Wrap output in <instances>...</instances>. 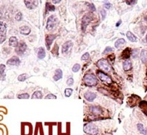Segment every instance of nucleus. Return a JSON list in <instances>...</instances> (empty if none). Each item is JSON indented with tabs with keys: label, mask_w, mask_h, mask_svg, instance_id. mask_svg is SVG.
<instances>
[{
	"label": "nucleus",
	"mask_w": 147,
	"mask_h": 135,
	"mask_svg": "<svg viewBox=\"0 0 147 135\" xmlns=\"http://www.w3.org/2000/svg\"><path fill=\"white\" fill-rule=\"evenodd\" d=\"M130 55H131V49L130 48H126L122 52L120 56H121V59H127L128 58H130Z\"/></svg>",
	"instance_id": "obj_16"
},
{
	"label": "nucleus",
	"mask_w": 147,
	"mask_h": 135,
	"mask_svg": "<svg viewBox=\"0 0 147 135\" xmlns=\"http://www.w3.org/2000/svg\"><path fill=\"white\" fill-rule=\"evenodd\" d=\"M97 66L105 72H109L111 69V66L106 59H100L97 62Z\"/></svg>",
	"instance_id": "obj_3"
},
{
	"label": "nucleus",
	"mask_w": 147,
	"mask_h": 135,
	"mask_svg": "<svg viewBox=\"0 0 147 135\" xmlns=\"http://www.w3.org/2000/svg\"><path fill=\"white\" fill-rule=\"evenodd\" d=\"M96 74H97V76L99 77V78L100 79L101 81L106 82V84H111L113 82L111 78L109 76H108L106 74H105L104 73H103L102 71L98 70L96 72Z\"/></svg>",
	"instance_id": "obj_6"
},
{
	"label": "nucleus",
	"mask_w": 147,
	"mask_h": 135,
	"mask_svg": "<svg viewBox=\"0 0 147 135\" xmlns=\"http://www.w3.org/2000/svg\"><path fill=\"white\" fill-rule=\"evenodd\" d=\"M101 16H102V19L104 20L105 18H106V11L104 10V9H102L101 11Z\"/></svg>",
	"instance_id": "obj_40"
},
{
	"label": "nucleus",
	"mask_w": 147,
	"mask_h": 135,
	"mask_svg": "<svg viewBox=\"0 0 147 135\" xmlns=\"http://www.w3.org/2000/svg\"></svg>",
	"instance_id": "obj_48"
},
{
	"label": "nucleus",
	"mask_w": 147,
	"mask_h": 135,
	"mask_svg": "<svg viewBox=\"0 0 147 135\" xmlns=\"http://www.w3.org/2000/svg\"><path fill=\"white\" fill-rule=\"evenodd\" d=\"M66 83L68 86H72L74 83V80L72 77H70V78L68 79V80L66 81Z\"/></svg>",
	"instance_id": "obj_38"
},
{
	"label": "nucleus",
	"mask_w": 147,
	"mask_h": 135,
	"mask_svg": "<svg viewBox=\"0 0 147 135\" xmlns=\"http://www.w3.org/2000/svg\"></svg>",
	"instance_id": "obj_49"
},
{
	"label": "nucleus",
	"mask_w": 147,
	"mask_h": 135,
	"mask_svg": "<svg viewBox=\"0 0 147 135\" xmlns=\"http://www.w3.org/2000/svg\"><path fill=\"white\" fill-rule=\"evenodd\" d=\"M73 94V89L71 88H66L65 89V96L66 97H70Z\"/></svg>",
	"instance_id": "obj_30"
},
{
	"label": "nucleus",
	"mask_w": 147,
	"mask_h": 135,
	"mask_svg": "<svg viewBox=\"0 0 147 135\" xmlns=\"http://www.w3.org/2000/svg\"><path fill=\"white\" fill-rule=\"evenodd\" d=\"M56 38V34H48L46 36L45 38V42H46V46L48 49H50V47L52 44L53 43V40Z\"/></svg>",
	"instance_id": "obj_9"
},
{
	"label": "nucleus",
	"mask_w": 147,
	"mask_h": 135,
	"mask_svg": "<svg viewBox=\"0 0 147 135\" xmlns=\"http://www.w3.org/2000/svg\"><path fill=\"white\" fill-rule=\"evenodd\" d=\"M121 22H122V21H121V20H120L119 21H118V23L116 24V27H118V26L120 25V24H121Z\"/></svg>",
	"instance_id": "obj_46"
},
{
	"label": "nucleus",
	"mask_w": 147,
	"mask_h": 135,
	"mask_svg": "<svg viewBox=\"0 0 147 135\" xmlns=\"http://www.w3.org/2000/svg\"><path fill=\"white\" fill-rule=\"evenodd\" d=\"M15 18H16V20H18V21H20V20H22V18H23V16H22L21 12H18V14H16Z\"/></svg>",
	"instance_id": "obj_37"
},
{
	"label": "nucleus",
	"mask_w": 147,
	"mask_h": 135,
	"mask_svg": "<svg viewBox=\"0 0 147 135\" xmlns=\"http://www.w3.org/2000/svg\"><path fill=\"white\" fill-rule=\"evenodd\" d=\"M61 0H52L53 4H59Z\"/></svg>",
	"instance_id": "obj_45"
},
{
	"label": "nucleus",
	"mask_w": 147,
	"mask_h": 135,
	"mask_svg": "<svg viewBox=\"0 0 147 135\" xmlns=\"http://www.w3.org/2000/svg\"><path fill=\"white\" fill-rule=\"evenodd\" d=\"M122 68L125 71H128L132 68V63L130 61H125L122 64Z\"/></svg>",
	"instance_id": "obj_22"
},
{
	"label": "nucleus",
	"mask_w": 147,
	"mask_h": 135,
	"mask_svg": "<svg viewBox=\"0 0 147 135\" xmlns=\"http://www.w3.org/2000/svg\"><path fill=\"white\" fill-rule=\"evenodd\" d=\"M6 38H7V36L5 34H4L3 33H0V44L3 43L5 41Z\"/></svg>",
	"instance_id": "obj_33"
},
{
	"label": "nucleus",
	"mask_w": 147,
	"mask_h": 135,
	"mask_svg": "<svg viewBox=\"0 0 147 135\" xmlns=\"http://www.w3.org/2000/svg\"><path fill=\"white\" fill-rule=\"evenodd\" d=\"M9 44L11 47H17L18 46V39L16 37H11L9 41Z\"/></svg>",
	"instance_id": "obj_18"
},
{
	"label": "nucleus",
	"mask_w": 147,
	"mask_h": 135,
	"mask_svg": "<svg viewBox=\"0 0 147 135\" xmlns=\"http://www.w3.org/2000/svg\"><path fill=\"white\" fill-rule=\"evenodd\" d=\"M29 75L26 73H23V74L20 75L18 77V80L20 82H24L28 78Z\"/></svg>",
	"instance_id": "obj_27"
},
{
	"label": "nucleus",
	"mask_w": 147,
	"mask_h": 135,
	"mask_svg": "<svg viewBox=\"0 0 147 135\" xmlns=\"http://www.w3.org/2000/svg\"><path fill=\"white\" fill-rule=\"evenodd\" d=\"M85 98L87 101L92 102L96 98V94L94 92H87L85 94Z\"/></svg>",
	"instance_id": "obj_14"
},
{
	"label": "nucleus",
	"mask_w": 147,
	"mask_h": 135,
	"mask_svg": "<svg viewBox=\"0 0 147 135\" xmlns=\"http://www.w3.org/2000/svg\"><path fill=\"white\" fill-rule=\"evenodd\" d=\"M7 30V25L4 22L0 21V33H4Z\"/></svg>",
	"instance_id": "obj_29"
},
{
	"label": "nucleus",
	"mask_w": 147,
	"mask_h": 135,
	"mask_svg": "<svg viewBox=\"0 0 147 135\" xmlns=\"http://www.w3.org/2000/svg\"><path fill=\"white\" fill-rule=\"evenodd\" d=\"M46 10L48 11H54L55 7L53 5H52L50 3H47L46 4Z\"/></svg>",
	"instance_id": "obj_28"
},
{
	"label": "nucleus",
	"mask_w": 147,
	"mask_h": 135,
	"mask_svg": "<svg viewBox=\"0 0 147 135\" xmlns=\"http://www.w3.org/2000/svg\"><path fill=\"white\" fill-rule=\"evenodd\" d=\"M73 42L71 41H67L66 42L63 46H62V53L63 54H66L69 51V50L73 47Z\"/></svg>",
	"instance_id": "obj_11"
},
{
	"label": "nucleus",
	"mask_w": 147,
	"mask_h": 135,
	"mask_svg": "<svg viewBox=\"0 0 147 135\" xmlns=\"http://www.w3.org/2000/svg\"><path fill=\"white\" fill-rule=\"evenodd\" d=\"M136 1V0H126L127 4H132Z\"/></svg>",
	"instance_id": "obj_43"
},
{
	"label": "nucleus",
	"mask_w": 147,
	"mask_h": 135,
	"mask_svg": "<svg viewBox=\"0 0 147 135\" xmlns=\"http://www.w3.org/2000/svg\"><path fill=\"white\" fill-rule=\"evenodd\" d=\"M57 21H58L57 18H56L55 16H49L47 22V26H46L47 30H52L53 27H55V25H56Z\"/></svg>",
	"instance_id": "obj_5"
},
{
	"label": "nucleus",
	"mask_w": 147,
	"mask_h": 135,
	"mask_svg": "<svg viewBox=\"0 0 147 135\" xmlns=\"http://www.w3.org/2000/svg\"><path fill=\"white\" fill-rule=\"evenodd\" d=\"M37 56L40 59H43L46 56V51L43 47L39 48L37 51Z\"/></svg>",
	"instance_id": "obj_20"
},
{
	"label": "nucleus",
	"mask_w": 147,
	"mask_h": 135,
	"mask_svg": "<svg viewBox=\"0 0 147 135\" xmlns=\"http://www.w3.org/2000/svg\"><path fill=\"white\" fill-rule=\"evenodd\" d=\"M7 63L9 66H18L20 63V59L18 56H13L11 59H9L7 61Z\"/></svg>",
	"instance_id": "obj_8"
},
{
	"label": "nucleus",
	"mask_w": 147,
	"mask_h": 135,
	"mask_svg": "<svg viewBox=\"0 0 147 135\" xmlns=\"http://www.w3.org/2000/svg\"><path fill=\"white\" fill-rule=\"evenodd\" d=\"M57 97L53 94H49L45 96V99H56Z\"/></svg>",
	"instance_id": "obj_34"
},
{
	"label": "nucleus",
	"mask_w": 147,
	"mask_h": 135,
	"mask_svg": "<svg viewBox=\"0 0 147 135\" xmlns=\"http://www.w3.org/2000/svg\"><path fill=\"white\" fill-rule=\"evenodd\" d=\"M126 36H127V39L129 40L130 41V42H137V37L132 32H130V31H128L126 34Z\"/></svg>",
	"instance_id": "obj_21"
},
{
	"label": "nucleus",
	"mask_w": 147,
	"mask_h": 135,
	"mask_svg": "<svg viewBox=\"0 0 147 135\" xmlns=\"http://www.w3.org/2000/svg\"><path fill=\"white\" fill-rule=\"evenodd\" d=\"M89 7H90L91 11H95V7H94V4H91Z\"/></svg>",
	"instance_id": "obj_44"
},
{
	"label": "nucleus",
	"mask_w": 147,
	"mask_h": 135,
	"mask_svg": "<svg viewBox=\"0 0 147 135\" xmlns=\"http://www.w3.org/2000/svg\"><path fill=\"white\" fill-rule=\"evenodd\" d=\"M139 107L142 110V112L147 116V101H141L139 103Z\"/></svg>",
	"instance_id": "obj_17"
},
{
	"label": "nucleus",
	"mask_w": 147,
	"mask_h": 135,
	"mask_svg": "<svg viewBox=\"0 0 147 135\" xmlns=\"http://www.w3.org/2000/svg\"><path fill=\"white\" fill-rule=\"evenodd\" d=\"M27 49V45L26 44L23 42H20V44H18V46L16 47V52L19 55L23 54L26 50Z\"/></svg>",
	"instance_id": "obj_10"
},
{
	"label": "nucleus",
	"mask_w": 147,
	"mask_h": 135,
	"mask_svg": "<svg viewBox=\"0 0 147 135\" xmlns=\"http://www.w3.org/2000/svg\"><path fill=\"white\" fill-rule=\"evenodd\" d=\"M92 20V17L89 14H87L85 15L82 19V30H84L85 29H86L87 25L89 23V22Z\"/></svg>",
	"instance_id": "obj_12"
},
{
	"label": "nucleus",
	"mask_w": 147,
	"mask_h": 135,
	"mask_svg": "<svg viewBox=\"0 0 147 135\" xmlns=\"http://www.w3.org/2000/svg\"><path fill=\"white\" fill-rule=\"evenodd\" d=\"M80 64H78V63H76V64H75L73 68H72V70H73V73H77V72H78L79 70H80Z\"/></svg>",
	"instance_id": "obj_32"
},
{
	"label": "nucleus",
	"mask_w": 147,
	"mask_h": 135,
	"mask_svg": "<svg viewBox=\"0 0 147 135\" xmlns=\"http://www.w3.org/2000/svg\"><path fill=\"white\" fill-rule=\"evenodd\" d=\"M141 60L145 63L147 61V50H142L141 52Z\"/></svg>",
	"instance_id": "obj_25"
},
{
	"label": "nucleus",
	"mask_w": 147,
	"mask_h": 135,
	"mask_svg": "<svg viewBox=\"0 0 147 135\" xmlns=\"http://www.w3.org/2000/svg\"><path fill=\"white\" fill-rule=\"evenodd\" d=\"M89 59V54L88 53V52H86L85 54H84L82 56V57H81V59L82 60V61H87Z\"/></svg>",
	"instance_id": "obj_35"
},
{
	"label": "nucleus",
	"mask_w": 147,
	"mask_h": 135,
	"mask_svg": "<svg viewBox=\"0 0 147 135\" xmlns=\"http://www.w3.org/2000/svg\"><path fill=\"white\" fill-rule=\"evenodd\" d=\"M125 43V40L124 39H122V38H120V39H118V40L115 42V48L118 49L122 45H123Z\"/></svg>",
	"instance_id": "obj_26"
},
{
	"label": "nucleus",
	"mask_w": 147,
	"mask_h": 135,
	"mask_svg": "<svg viewBox=\"0 0 147 135\" xmlns=\"http://www.w3.org/2000/svg\"><path fill=\"white\" fill-rule=\"evenodd\" d=\"M6 70V66L4 65V64H1L0 65V75H2L4 73V71Z\"/></svg>",
	"instance_id": "obj_36"
},
{
	"label": "nucleus",
	"mask_w": 147,
	"mask_h": 135,
	"mask_svg": "<svg viewBox=\"0 0 147 135\" xmlns=\"http://www.w3.org/2000/svg\"><path fill=\"white\" fill-rule=\"evenodd\" d=\"M30 31H31V30H30V27L26 26V25L22 26L20 28V34H22L23 35H28L30 33Z\"/></svg>",
	"instance_id": "obj_19"
},
{
	"label": "nucleus",
	"mask_w": 147,
	"mask_h": 135,
	"mask_svg": "<svg viewBox=\"0 0 147 135\" xmlns=\"http://www.w3.org/2000/svg\"><path fill=\"white\" fill-rule=\"evenodd\" d=\"M25 4L29 9H35L37 7V0H24Z\"/></svg>",
	"instance_id": "obj_7"
},
{
	"label": "nucleus",
	"mask_w": 147,
	"mask_h": 135,
	"mask_svg": "<svg viewBox=\"0 0 147 135\" xmlns=\"http://www.w3.org/2000/svg\"><path fill=\"white\" fill-rule=\"evenodd\" d=\"M104 7H105V8H108V9H109V8H111V4L110 3H108V2H106L105 4H104Z\"/></svg>",
	"instance_id": "obj_42"
},
{
	"label": "nucleus",
	"mask_w": 147,
	"mask_h": 135,
	"mask_svg": "<svg viewBox=\"0 0 147 135\" xmlns=\"http://www.w3.org/2000/svg\"><path fill=\"white\" fill-rule=\"evenodd\" d=\"M114 51V49L112 47H107L106 49H105V50H104V51L103 52V54H107V53H108V52H111V51Z\"/></svg>",
	"instance_id": "obj_39"
},
{
	"label": "nucleus",
	"mask_w": 147,
	"mask_h": 135,
	"mask_svg": "<svg viewBox=\"0 0 147 135\" xmlns=\"http://www.w3.org/2000/svg\"><path fill=\"white\" fill-rule=\"evenodd\" d=\"M146 40H147V36H146Z\"/></svg>",
	"instance_id": "obj_47"
},
{
	"label": "nucleus",
	"mask_w": 147,
	"mask_h": 135,
	"mask_svg": "<svg viewBox=\"0 0 147 135\" xmlns=\"http://www.w3.org/2000/svg\"><path fill=\"white\" fill-rule=\"evenodd\" d=\"M31 99H42V92H40V91L35 92L33 94V96H31Z\"/></svg>",
	"instance_id": "obj_24"
},
{
	"label": "nucleus",
	"mask_w": 147,
	"mask_h": 135,
	"mask_svg": "<svg viewBox=\"0 0 147 135\" xmlns=\"http://www.w3.org/2000/svg\"><path fill=\"white\" fill-rule=\"evenodd\" d=\"M19 99H27L30 98V95L27 93H24V94H21L18 95L17 96Z\"/></svg>",
	"instance_id": "obj_31"
},
{
	"label": "nucleus",
	"mask_w": 147,
	"mask_h": 135,
	"mask_svg": "<svg viewBox=\"0 0 147 135\" xmlns=\"http://www.w3.org/2000/svg\"><path fill=\"white\" fill-rule=\"evenodd\" d=\"M84 132L89 135H97L99 129L93 123H87L84 126Z\"/></svg>",
	"instance_id": "obj_2"
},
{
	"label": "nucleus",
	"mask_w": 147,
	"mask_h": 135,
	"mask_svg": "<svg viewBox=\"0 0 147 135\" xmlns=\"http://www.w3.org/2000/svg\"><path fill=\"white\" fill-rule=\"evenodd\" d=\"M115 55L114 54H111V55H110V56H108V60L110 61H111V62H113L115 61Z\"/></svg>",
	"instance_id": "obj_41"
},
{
	"label": "nucleus",
	"mask_w": 147,
	"mask_h": 135,
	"mask_svg": "<svg viewBox=\"0 0 147 135\" xmlns=\"http://www.w3.org/2000/svg\"><path fill=\"white\" fill-rule=\"evenodd\" d=\"M63 77V71L58 68L55 70V73L53 77V79L54 81H59V80H61Z\"/></svg>",
	"instance_id": "obj_15"
},
{
	"label": "nucleus",
	"mask_w": 147,
	"mask_h": 135,
	"mask_svg": "<svg viewBox=\"0 0 147 135\" xmlns=\"http://www.w3.org/2000/svg\"><path fill=\"white\" fill-rule=\"evenodd\" d=\"M84 82H85V84L89 87L95 86V85H96V84L98 82L96 75L92 74V73H88L84 76Z\"/></svg>",
	"instance_id": "obj_1"
},
{
	"label": "nucleus",
	"mask_w": 147,
	"mask_h": 135,
	"mask_svg": "<svg viewBox=\"0 0 147 135\" xmlns=\"http://www.w3.org/2000/svg\"><path fill=\"white\" fill-rule=\"evenodd\" d=\"M141 101V98L139 96H137V95H132L130 97L128 98L127 103H128V105L131 108H133L135 106H137L138 103H139Z\"/></svg>",
	"instance_id": "obj_4"
},
{
	"label": "nucleus",
	"mask_w": 147,
	"mask_h": 135,
	"mask_svg": "<svg viewBox=\"0 0 147 135\" xmlns=\"http://www.w3.org/2000/svg\"><path fill=\"white\" fill-rule=\"evenodd\" d=\"M90 111L94 115H100L103 113V109L99 106H91Z\"/></svg>",
	"instance_id": "obj_13"
},
{
	"label": "nucleus",
	"mask_w": 147,
	"mask_h": 135,
	"mask_svg": "<svg viewBox=\"0 0 147 135\" xmlns=\"http://www.w3.org/2000/svg\"><path fill=\"white\" fill-rule=\"evenodd\" d=\"M137 129H138L139 132H140L141 134L144 135H147V129L144 128V125L141 123L137 124Z\"/></svg>",
	"instance_id": "obj_23"
}]
</instances>
